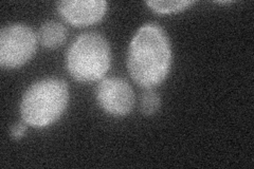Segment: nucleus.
<instances>
[{
	"instance_id": "f257e3e1",
	"label": "nucleus",
	"mask_w": 254,
	"mask_h": 169,
	"mask_svg": "<svg viewBox=\"0 0 254 169\" xmlns=\"http://www.w3.org/2000/svg\"><path fill=\"white\" fill-rule=\"evenodd\" d=\"M172 59V46L165 31L157 23H145L131 39L127 68L133 82L152 89L168 77Z\"/></svg>"
},
{
	"instance_id": "f03ea898",
	"label": "nucleus",
	"mask_w": 254,
	"mask_h": 169,
	"mask_svg": "<svg viewBox=\"0 0 254 169\" xmlns=\"http://www.w3.org/2000/svg\"><path fill=\"white\" fill-rule=\"evenodd\" d=\"M68 102L67 83L59 78H45L31 85L23 93L20 115L27 125L44 128L57 122Z\"/></svg>"
},
{
	"instance_id": "7ed1b4c3",
	"label": "nucleus",
	"mask_w": 254,
	"mask_h": 169,
	"mask_svg": "<svg viewBox=\"0 0 254 169\" xmlns=\"http://www.w3.org/2000/svg\"><path fill=\"white\" fill-rule=\"evenodd\" d=\"M111 65V51L106 38L97 32H87L71 44L66 54V68L77 82L101 80Z\"/></svg>"
},
{
	"instance_id": "20e7f679",
	"label": "nucleus",
	"mask_w": 254,
	"mask_h": 169,
	"mask_svg": "<svg viewBox=\"0 0 254 169\" xmlns=\"http://www.w3.org/2000/svg\"><path fill=\"white\" fill-rule=\"evenodd\" d=\"M37 36L27 25L12 23L0 32V66L3 69L19 68L35 54Z\"/></svg>"
},
{
	"instance_id": "39448f33",
	"label": "nucleus",
	"mask_w": 254,
	"mask_h": 169,
	"mask_svg": "<svg viewBox=\"0 0 254 169\" xmlns=\"http://www.w3.org/2000/svg\"><path fill=\"white\" fill-rule=\"evenodd\" d=\"M97 101L106 113L124 116L130 113L134 105L132 88L126 80L118 77L101 79L97 88Z\"/></svg>"
},
{
	"instance_id": "423d86ee",
	"label": "nucleus",
	"mask_w": 254,
	"mask_h": 169,
	"mask_svg": "<svg viewBox=\"0 0 254 169\" xmlns=\"http://www.w3.org/2000/svg\"><path fill=\"white\" fill-rule=\"evenodd\" d=\"M57 9L63 19L74 27H86L102 20L107 11L104 0H66L59 1Z\"/></svg>"
},
{
	"instance_id": "0eeeda50",
	"label": "nucleus",
	"mask_w": 254,
	"mask_h": 169,
	"mask_svg": "<svg viewBox=\"0 0 254 169\" xmlns=\"http://www.w3.org/2000/svg\"><path fill=\"white\" fill-rule=\"evenodd\" d=\"M67 38V29L58 21H47L39 28L37 39L48 49H55L62 46Z\"/></svg>"
},
{
	"instance_id": "6e6552de",
	"label": "nucleus",
	"mask_w": 254,
	"mask_h": 169,
	"mask_svg": "<svg viewBox=\"0 0 254 169\" xmlns=\"http://www.w3.org/2000/svg\"><path fill=\"white\" fill-rule=\"evenodd\" d=\"M193 1H147L146 4L152 9L154 12L159 14H171L181 12L193 4Z\"/></svg>"
},
{
	"instance_id": "1a4fd4ad",
	"label": "nucleus",
	"mask_w": 254,
	"mask_h": 169,
	"mask_svg": "<svg viewBox=\"0 0 254 169\" xmlns=\"http://www.w3.org/2000/svg\"><path fill=\"white\" fill-rule=\"evenodd\" d=\"M161 107V99L156 92L147 90L142 93L140 99V110L144 115H153Z\"/></svg>"
},
{
	"instance_id": "9d476101",
	"label": "nucleus",
	"mask_w": 254,
	"mask_h": 169,
	"mask_svg": "<svg viewBox=\"0 0 254 169\" xmlns=\"http://www.w3.org/2000/svg\"><path fill=\"white\" fill-rule=\"evenodd\" d=\"M26 131H27V124L25 122H19L12 126L10 133L14 140H19L23 135H25Z\"/></svg>"
}]
</instances>
